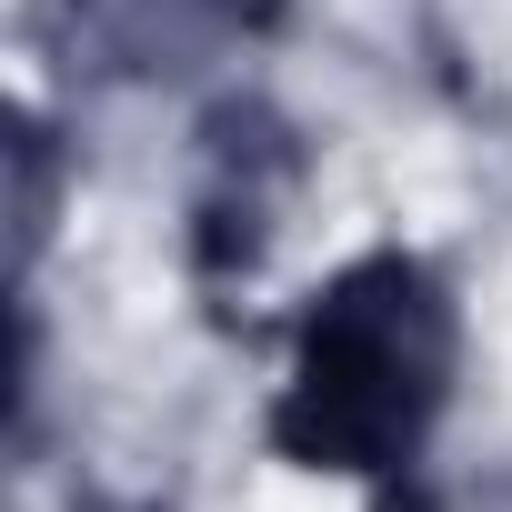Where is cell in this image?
Masks as SVG:
<instances>
[{
	"mask_svg": "<svg viewBox=\"0 0 512 512\" xmlns=\"http://www.w3.org/2000/svg\"><path fill=\"white\" fill-rule=\"evenodd\" d=\"M452 392V302L422 262L342 272L302 322V362L272 402V442L312 472H402Z\"/></svg>",
	"mask_w": 512,
	"mask_h": 512,
	"instance_id": "1",
	"label": "cell"
}]
</instances>
